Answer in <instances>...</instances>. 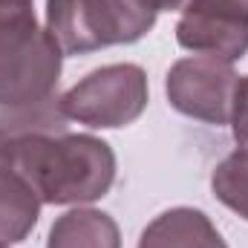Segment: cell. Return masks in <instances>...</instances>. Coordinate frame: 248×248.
<instances>
[{"label":"cell","mask_w":248,"mask_h":248,"mask_svg":"<svg viewBox=\"0 0 248 248\" xmlns=\"http://www.w3.org/2000/svg\"><path fill=\"white\" fill-rule=\"evenodd\" d=\"M6 130L17 170L44 205L95 202L116 182V153L104 139L66 130Z\"/></svg>","instance_id":"1"},{"label":"cell","mask_w":248,"mask_h":248,"mask_svg":"<svg viewBox=\"0 0 248 248\" xmlns=\"http://www.w3.org/2000/svg\"><path fill=\"white\" fill-rule=\"evenodd\" d=\"M63 52L35 17L32 0H0V110L55 98Z\"/></svg>","instance_id":"2"},{"label":"cell","mask_w":248,"mask_h":248,"mask_svg":"<svg viewBox=\"0 0 248 248\" xmlns=\"http://www.w3.org/2000/svg\"><path fill=\"white\" fill-rule=\"evenodd\" d=\"M156 23L144 0H46V29L63 55L136 44Z\"/></svg>","instance_id":"3"},{"label":"cell","mask_w":248,"mask_h":248,"mask_svg":"<svg viewBox=\"0 0 248 248\" xmlns=\"http://www.w3.org/2000/svg\"><path fill=\"white\" fill-rule=\"evenodd\" d=\"M147 107V75L139 63L93 69L61 98V113L87 127H127Z\"/></svg>","instance_id":"4"},{"label":"cell","mask_w":248,"mask_h":248,"mask_svg":"<svg viewBox=\"0 0 248 248\" xmlns=\"http://www.w3.org/2000/svg\"><path fill=\"white\" fill-rule=\"evenodd\" d=\"M240 75L228 61L211 55L182 58L168 72V101L187 119H199L208 124L231 122V104Z\"/></svg>","instance_id":"5"},{"label":"cell","mask_w":248,"mask_h":248,"mask_svg":"<svg viewBox=\"0 0 248 248\" xmlns=\"http://www.w3.org/2000/svg\"><path fill=\"white\" fill-rule=\"evenodd\" d=\"M176 41L196 55L240 61L248 52V0H187Z\"/></svg>","instance_id":"6"},{"label":"cell","mask_w":248,"mask_h":248,"mask_svg":"<svg viewBox=\"0 0 248 248\" xmlns=\"http://www.w3.org/2000/svg\"><path fill=\"white\" fill-rule=\"evenodd\" d=\"M41 199L15 165L12 133L0 127V243L12 246L29 237L41 217Z\"/></svg>","instance_id":"7"},{"label":"cell","mask_w":248,"mask_h":248,"mask_svg":"<svg viewBox=\"0 0 248 248\" xmlns=\"http://www.w3.org/2000/svg\"><path fill=\"white\" fill-rule=\"evenodd\" d=\"M139 248H228L217 225L196 208L159 214L139 237Z\"/></svg>","instance_id":"8"},{"label":"cell","mask_w":248,"mask_h":248,"mask_svg":"<svg viewBox=\"0 0 248 248\" xmlns=\"http://www.w3.org/2000/svg\"><path fill=\"white\" fill-rule=\"evenodd\" d=\"M46 248H122V231L110 214L75 208L52 222Z\"/></svg>","instance_id":"9"},{"label":"cell","mask_w":248,"mask_h":248,"mask_svg":"<svg viewBox=\"0 0 248 248\" xmlns=\"http://www.w3.org/2000/svg\"><path fill=\"white\" fill-rule=\"evenodd\" d=\"M211 190L225 208H231L234 214L248 219V153L246 150H234L217 165V170L211 173Z\"/></svg>","instance_id":"10"},{"label":"cell","mask_w":248,"mask_h":248,"mask_svg":"<svg viewBox=\"0 0 248 248\" xmlns=\"http://www.w3.org/2000/svg\"><path fill=\"white\" fill-rule=\"evenodd\" d=\"M231 130H234V141L237 150L248 153V75H243L237 81L234 90V104H231Z\"/></svg>","instance_id":"11"},{"label":"cell","mask_w":248,"mask_h":248,"mask_svg":"<svg viewBox=\"0 0 248 248\" xmlns=\"http://www.w3.org/2000/svg\"><path fill=\"white\" fill-rule=\"evenodd\" d=\"M144 3H147V6H150V9H153L156 15H159V12H170V9H182V6H185L187 0H144Z\"/></svg>","instance_id":"12"},{"label":"cell","mask_w":248,"mask_h":248,"mask_svg":"<svg viewBox=\"0 0 248 248\" xmlns=\"http://www.w3.org/2000/svg\"><path fill=\"white\" fill-rule=\"evenodd\" d=\"M0 248H9V246H6V243H0Z\"/></svg>","instance_id":"13"}]
</instances>
